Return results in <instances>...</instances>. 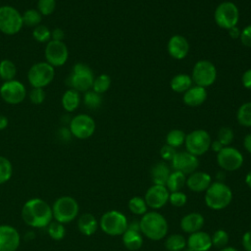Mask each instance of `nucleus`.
I'll return each mask as SVG.
<instances>
[{
	"instance_id": "obj_1",
	"label": "nucleus",
	"mask_w": 251,
	"mask_h": 251,
	"mask_svg": "<svg viewBox=\"0 0 251 251\" xmlns=\"http://www.w3.org/2000/svg\"><path fill=\"white\" fill-rule=\"evenodd\" d=\"M22 218L24 222L32 227L47 226L53 219L52 207L46 201L40 198L27 200L22 209Z\"/></svg>"
},
{
	"instance_id": "obj_2",
	"label": "nucleus",
	"mask_w": 251,
	"mask_h": 251,
	"mask_svg": "<svg viewBox=\"0 0 251 251\" xmlns=\"http://www.w3.org/2000/svg\"><path fill=\"white\" fill-rule=\"evenodd\" d=\"M140 232L151 240H161L169 229L168 222L158 212H146L139 221Z\"/></svg>"
},
{
	"instance_id": "obj_3",
	"label": "nucleus",
	"mask_w": 251,
	"mask_h": 251,
	"mask_svg": "<svg viewBox=\"0 0 251 251\" xmlns=\"http://www.w3.org/2000/svg\"><path fill=\"white\" fill-rule=\"evenodd\" d=\"M205 203L213 210H222L227 207L232 200L231 189L222 181L210 184L205 193Z\"/></svg>"
},
{
	"instance_id": "obj_4",
	"label": "nucleus",
	"mask_w": 251,
	"mask_h": 251,
	"mask_svg": "<svg viewBox=\"0 0 251 251\" xmlns=\"http://www.w3.org/2000/svg\"><path fill=\"white\" fill-rule=\"evenodd\" d=\"M79 211V206L76 200L71 196L59 197L52 206L53 218L55 221L67 224L74 221Z\"/></svg>"
},
{
	"instance_id": "obj_5",
	"label": "nucleus",
	"mask_w": 251,
	"mask_h": 251,
	"mask_svg": "<svg viewBox=\"0 0 251 251\" xmlns=\"http://www.w3.org/2000/svg\"><path fill=\"white\" fill-rule=\"evenodd\" d=\"M93 81L94 77L91 69L86 64L77 63L74 66L67 84L76 91L86 92L92 87Z\"/></svg>"
},
{
	"instance_id": "obj_6",
	"label": "nucleus",
	"mask_w": 251,
	"mask_h": 251,
	"mask_svg": "<svg viewBox=\"0 0 251 251\" xmlns=\"http://www.w3.org/2000/svg\"><path fill=\"white\" fill-rule=\"evenodd\" d=\"M126 217L117 210L108 211L102 215L99 226L101 229L109 235L116 236L123 234L127 229Z\"/></svg>"
},
{
	"instance_id": "obj_7",
	"label": "nucleus",
	"mask_w": 251,
	"mask_h": 251,
	"mask_svg": "<svg viewBox=\"0 0 251 251\" xmlns=\"http://www.w3.org/2000/svg\"><path fill=\"white\" fill-rule=\"evenodd\" d=\"M22 14L14 7L4 5L0 7V30L7 35L18 33L23 27Z\"/></svg>"
},
{
	"instance_id": "obj_8",
	"label": "nucleus",
	"mask_w": 251,
	"mask_h": 251,
	"mask_svg": "<svg viewBox=\"0 0 251 251\" xmlns=\"http://www.w3.org/2000/svg\"><path fill=\"white\" fill-rule=\"evenodd\" d=\"M54 68L47 62H39L30 67L27 73V79L33 88H43L54 78Z\"/></svg>"
},
{
	"instance_id": "obj_9",
	"label": "nucleus",
	"mask_w": 251,
	"mask_h": 251,
	"mask_svg": "<svg viewBox=\"0 0 251 251\" xmlns=\"http://www.w3.org/2000/svg\"><path fill=\"white\" fill-rule=\"evenodd\" d=\"M216 24L226 29H229L236 25L239 20V11L237 6L230 2L225 1L216 8L214 14Z\"/></svg>"
},
{
	"instance_id": "obj_10",
	"label": "nucleus",
	"mask_w": 251,
	"mask_h": 251,
	"mask_svg": "<svg viewBox=\"0 0 251 251\" xmlns=\"http://www.w3.org/2000/svg\"><path fill=\"white\" fill-rule=\"evenodd\" d=\"M186 151L194 156L205 154L211 146V137L204 129H195L185 136Z\"/></svg>"
},
{
	"instance_id": "obj_11",
	"label": "nucleus",
	"mask_w": 251,
	"mask_h": 251,
	"mask_svg": "<svg viewBox=\"0 0 251 251\" xmlns=\"http://www.w3.org/2000/svg\"><path fill=\"white\" fill-rule=\"evenodd\" d=\"M192 81L196 85L207 87L212 85L217 78V70L213 63L207 60L198 61L192 70Z\"/></svg>"
},
{
	"instance_id": "obj_12",
	"label": "nucleus",
	"mask_w": 251,
	"mask_h": 251,
	"mask_svg": "<svg viewBox=\"0 0 251 251\" xmlns=\"http://www.w3.org/2000/svg\"><path fill=\"white\" fill-rule=\"evenodd\" d=\"M95 126V122L90 116L79 114L71 120L69 128L72 135L78 139H86L94 133Z\"/></svg>"
},
{
	"instance_id": "obj_13",
	"label": "nucleus",
	"mask_w": 251,
	"mask_h": 251,
	"mask_svg": "<svg viewBox=\"0 0 251 251\" xmlns=\"http://www.w3.org/2000/svg\"><path fill=\"white\" fill-rule=\"evenodd\" d=\"M26 95L25 85L16 79L5 81L0 87V96L8 104L16 105L24 101Z\"/></svg>"
},
{
	"instance_id": "obj_14",
	"label": "nucleus",
	"mask_w": 251,
	"mask_h": 251,
	"mask_svg": "<svg viewBox=\"0 0 251 251\" xmlns=\"http://www.w3.org/2000/svg\"><path fill=\"white\" fill-rule=\"evenodd\" d=\"M217 162L219 166L227 172L238 170L243 164L242 154L233 147L225 146L217 155Z\"/></svg>"
},
{
	"instance_id": "obj_15",
	"label": "nucleus",
	"mask_w": 251,
	"mask_h": 251,
	"mask_svg": "<svg viewBox=\"0 0 251 251\" xmlns=\"http://www.w3.org/2000/svg\"><path fill=\"white\" fill-rule=\"evenodd\" d=\"M45 59L53 68L63 66L69 57V51L63 41L50 40L45 47Z\"/></svg>"
},
{
	"instance_id": "obj_16",
	"label": "nucleus",
	"mask_w": 251,
	"mask_h": 251,
	"mask_svg": "<svg viewBox=\"0 0 251 251\" xmlns=\"http://www.w3.org/2000/svg\"><path fill=\"white\" fill-rule=\"evenodd\" d=\"M172 167L175 171H178L184 175H190L196 171L199 161L196 156L185 152H176L173 158Z\"/></svg>"
},
{
	"instance_id": "obj_17",
	"label": "nucleus",
	"mask_w": 251,
	"mask_h": 251,
	"mask_svg": "<svg viewBox=\"0 0 251 251\" xmlns=\"http://www.w3.org/2000/svg\"><path fill=\"white\" fill-rule=\"evenodd\" d=\"M169 196V190L165 185L153 184L147 189L144 200L148 207L152 209H160L167 204Z\"/></svg>"
},
{
	"instance_id": "obj_18",
	"label": "nucleus",
	"mask_w": 251,
	"mask_h": 251,
	"mask_svg": "<svg viewBox=\"0 0 251 251\" xmlns=\"http://www.w3.org/2000/svg\"><path fill=\"white\" fill-rule=\"evenodd\" d=\"M20 241V233L14 226L0 225V251H16Z\"/></svg>"
},
{
	"instance_id": "obj_19",
	"label": "nucleus",
	"mask_w": 251,
	"mask_h": 251,
	"mask_svg": "<svg viewBox=\"0 0 251 251\" xmlns=\"http://www.w3.org/2000/svg\"><path fill=\"white\" fill-rule=\"evenodd\" d=\"M188 51L189 44L184 36L176 34L170 38L168 42V52L173 58L176 60H181L186 57Z\"/></svg>"
},
{
	"instance_id": "obj_20",
	"label": "nucleus",
	"mask_w": 251,
	"mask_h": 251,
	"mask_svg": "<svg viewBox=\"0 0 251 251\" xmlns=\"http://www.w3.org/2000/svg\"><path fill=\"white\" fill-rule=\"evenodd\" d=\"M186 246L191 251H208L212 245L211 236L205 231H196L190 233L187 241Z\"/></svg>"
},
{
	"instance_id": "obj_21",
	"label": "nucleus",
	"mask_w": 251,
	"mask_h": 251,
	"mask_svg": "<svg viewBox=\"0 0 251 251\" xmlns=\"http://www.w3.org/2000/svg\"><path fill=\"white\" fill-rule=\"evenodd\" d=\"M211 183V176L205 172H194L186 179L187 187L194 192L206 191Z\"/></svg>"
},
{
	"instance_id": "obj_22",
	"label": "nucleus",
	"mask_w": 251,
	"mask_h": 251,
	"mask_svg": "<svg viewBox=\"0 0 251 251\" xmlns=\"http://www.w3.org/2000/svg\"><path fill=\"white\" fill-rule=\"evenodd\" d=\"M204 226V217L199 213H189L180 221V227L186 233H193L201 230Z\"/></svg>"
},
{
	"instance_id": "obj_23",
	"label": "nucleus",
	"mask_w": 251,
	"mask_h": 251,
	"mask_svg": "<svg viewBox=\"0 0 251 251\" xmlns=\"http://www.w3.org/2000/svg\"><path fill=\"white\" fill-rule=\"evenodd\" d=\"M207 98V91L202 86H191L183 94V102L190 107H196L204 103Z\"/></svg>"
},
{
	"instance_id": "obj_24",
	"label": "nucleus",
	"mask_w": 251,
	"mask_h": 251,
	"mask_svg": "<svg viewBox=\"0 0 251 251\" xmlns=\"http://www.w3.org/2000/svg\"><path fill=\"white\" fill-rule=\"evenodd\" d=\"M77 227L82 234L90 236L96 232L98 227V222L92 214L85 213L78 218Z\"/></svg>"
},
{
	"instance_id": "obj_25",
	"label": "nucleus",
	"mask_w": 251,
	"mask_h": 251,
	"mask_svg": "<svg viewBox=\"0 0 251 251\" xmlns=\"http://www.w3.org/2000/svg\"><path fill=\"white\" fill-rule=\"evenodd\" d=\"M170 174H171V171L169 166L165 162H159L155 164L151 169L152 181L154 182V184L166 186Z\"/></svg>"
},
{
	"instance_id": "obj_26",
	"label": "nucleus",
	"mask_w": 251,
	"mask_h": 251,
	"mask_svg": "<svg viewBox=\"0 0 251 251\" xmlns=\"http://www.w3.org/2000/svg\"><path fill=\"white\" fill-rule=\"evenodd\" d=\"M123 243L129 251L138 250L143 243V238L140 231L126 229L123 234Z\"/></svg>"
},
{
	"instance_id": "obj_27",
	"label": "nucleus",
	"mask_w": 251,
	"mask_h": 251,
	"mask_svg": "<svg viewBox=\"0 0 251 251\" xmlns=\"http://www.w3.org/2000/svg\"><path fill=\"white\" fill-rule=\"evenodd\" d=\"M192 86V78L186 74H178L171 80V88L177 93H184Z\"/></svg>"
},
{
	"instance_id": "obj_28",
	"label": "nucleus",
	"mask_w": 251,
	"mask_h": 251,
	"mask_svg": "<svg viewBox=\"0 0 251 251\" xmlns=\"http://www.w3.org/2000/svg\"><path fill=\"white\" fill-rule=\"evenodd\" d=\"M80 102V97L78 91L70 88L68 89L62 97V105L63 108L67 112H74L79 105Z\"/></svg>"
},
{
	"instance_id": "obj_29",
	"label": "nucleus",
	"mask_w": 251,
	"mask_h": 251,
	"mask_svg": "<svg viewBox=\"0 0 251 251\" xmlns=\"http://www.w3.org/2000/svg\"><path fill=\"white\" fill-rule=\"evenodd\" d=\"M184 184H186L185 175L178 171H174L173 173L170 174L168 177L166 187L168 188L169 191L175 192V191H179Z\"/></svg>"
},
{
	"instance_id": "obj_30",
	"label": "nucleus",
	"mask_w": 251,
	"mask_h": 251,
	"mask_svg": "<svg viewBox=\"0 0 251 251\" xmlns=\"http://www.w3.org/2000/svg\"><path fill=\"white\" fill-rule=\"evenodd\" d=\"M168 251H182L186 247V239L181 234H171L165 241Z\"/></svg>"
},
{
	"instance_id": "obj_31",
	"label": "nucleus",
	"mask_w": 251,
	"mask_h": 251,
	"mask_svg": "<svg viewBox=\"0 0 251 251\" xmlns=\"http://www.w3.org/2000/svg\"><path fill=\"white\" fill-rule=\"evenodd\" d=\"M16 74H17V68L12 61L8 59H4L0 62V77L3 80L5 81L13 80L16 76Z\"/></svg>"
},
{
	"instance_id": "obj_32",
	"label": "nucleus",
	"mask_w": 251,
	"mask_h": 251,
	"mask_svg": "<svg viewBox=\"0 0 251 251\" xmlns=\"http://www.w3.org/2000/svg\"><path fill=\"white\" fill-rule=\"evenodd\" d=\"M236 118L241 126H251V102H246L239 107Z\"/></svg>"
},
{
	"instance_id": "obj_33",
	"label": "nucleus",
	"mask_w": 251,
	"mask_h": 251,
	"mask_svg": "<svg viewBox=\"0 0 251 251\" xmlns=\"http://www.w3.org/2000/svg\"><path fill=\"white\" fill-rule=\"evenodd\" d=\"M41 14L35 9H28L23 15V24L29 27H35L40 25Z\"/></svg>"
},
{
	"instance_id": "obj_34",
	"label": "nucleus",
	"mask_w": 251,
	"mask_h": 251,
	"mask_svg": "<svg viewBox=\"0 0 251 251\" xmlns=\"http://www.w3.org/2000/svg\"><path fill=\"white\" fill-rule=\"evenodd\" d=\"M186 134L181 129H172L166 137L167 144L176 148L181 146L185 141Z\"/></svg>"
},
{
	"instance_id": "obj_35",
	"label": "nucleus",
	"mask_w": 251,
	"mask_h": 251,
	"mask_svg": "<svg viewBox=\"0 0 251 251\" xmlns=\"http://www.w3.org/2000/svg\"><path fill=\"white\" fill-rule=\"evenodd\" d=\"M147 204L141 197L134 196L128 201V209L134 215H144L147 212Z\"/></svg>"
},
{
	"instance_id": "obj_36",
	"label": "nucleus",
	"mask_w": 251,
	"mask_h": 251,
	"mask_svg": "<svg viewBox=\"0 0 251 251\" xmlns=\"http://www.w3.org/2000/svg\"><path fill=\"white\" fill-rule=\"evenodd\" d=\"M83 103L84 105L91 110L97 109L101 106L102 104V97L101 94L95 92V91H86L84 96H83Z\"/></svg>"
},
{
	"instance_id": "obj_37",
	"label": "nucleus",
	"mask_w": 251,
	"mask_h": 251,
	"mask_svg": "<svg viewBox=\"0 0 251 251\" xmlns=\"http://www.w3.org/2000/svg\"><path fill=\"white\" fill-rule=\"evenodd\" d=\"M13 174L11 162L4 156H0V184L7 182Z\"/></svg>"
},
{
	"instance_id": "obj_38",
	"label": "nucleus",
	"mask_w": 251,
	"mask_h": 251,
	"mask_svg": "<svg viewBox=\"0 0 251 251\" xmlns=\"http://www.w3.org/2000/svg\"><path fill=\"white\" fill-rule=\"evenodd\" d=\"M111 85V78L108 75H100L99 76H97L94 81H93V84H92V88H93V91L99 93V94H102L104 92H106L109 87Z\"/></svg>"
},
{
	"instance_id": "obj_39",
	"label": "nucleus",
	"mask_w": 251,
	"mask_h": 251,
	"mask_svg": "<svg viewBox=\"0 0 251 251\" xmlns=\"http://www.w3.org/2000/svg\"><path fill=\"white\" fill-rule=\"evenodd\" d=\"M47 230H48L49 236L54 240H61L62 238H64L65 233H66L64 224L59 223L57 221L51 222L48 225V229Z\"/></svg>"
},
{
	"instance_id": "obj_40",
	"label": "nucleus",
	"mask_w": 251,
	"mask_h": 251,
	"mask_svg": "<svg viewBox=\"0 0 251 251\" xmlns=\"http://www.w3.org/2000/svg\"><path fill=\"white\" fill-rule=\"evenodd\" d=\"M32 36L37 42H40V43L49 42L51 39V31L46 25H38L32 30Z\"/></svg>"
},
{
	"instance_id": "obj_41",
	"label": "nucleus",
	"mask_w": 251,
	"mask_h": 251,
	"mask_svg": "<svg viewBox=\"0 0 251 251\" xmlns=\"http://www.w3.org/2000/svg\"><path fill=\"white\" fill-rule=\"evenodd\" d=\"M212 239V245H214L217 248H224L228 243V234L224 229H218L214 232Z\"/></svg>"
},
{
	"instance_id": "obj_42",
	"label": "nucleus",
	"mask_w": 251,
	"mask_h": 251,
	"mask_svg": "<svg viewBox=\"0 0 251 251\" xmlns=\"http://www.w3.org/2000/svg\"><path fill=\"white\" fill-rule=\"evenodd\" d=\"M56 8V0H38L37 11L43 16L51 15Z\"/></svg>"
},
{
	"instance_id": "obj_43",
	"label": "nucleus",
	"mask_w": 251,
	"mask_h": 251,
	"mask_svg": "<svg viewBox=\"0 0 251 251\" xmlns=\"http://www.w3.org/2000/svg\"><path fill=\"white\" fill-rule=\"evenodd\" d=\"M218 140L224 145V146H227L231 143V141L233 140V131L230 127L227 126H224L221 127L219 132H218Z\"/></svg>"
},
{
	"instance_id": "obj_44",
	"label": "nucleus",
	"mask_w": 251,
	"mask_h": 251,
	"mask_svg": "<svg viewBox=\"0 0 251 251\" xmlns=\"http://www.w3.org/2000/svg\"><path fill=\"white\" fill-rule=\"evenodd\" d=\"M169 201L175 207H182L185 205V203L187 201V197H186L185 193H183L181 191H175L170 194Z\"/></svg>"
},
{
	"instance_id": "obj_45",
	"label": "nucleus",
	"mask_w": 251,
	"mask_h": 251,
	"mask_svg": "<svg viewBox=\"0 0 251 251\" xmlns=\"http://www.w3.org/2000/svg\"><path fill=\"white\" fill-rule=\"evenodd\" d=\"M45 91L43 88H33L29 93V100L33 104H41L45 99Z\"/></svg>"
},
{
	"instance_id": "obj_46",
	"label": "nucleus",
	"mask_w": 251,
	"mask_h": 251,
	"mask_svg": "<svg viewBox=\"0 0 251 251\" xmlns=\"http://www.w3.org/2000/svg\"><path fill=\"white\" fill-rule=\"evenodd\" d=\"M160 153H161V156H162V158H163L164 160H166V161H172L173 158L175 157L176 151V148H174V147H172V146L166 144V145H164V146L161 148Z\"/></svg>"
},
{
	"instance_id": "obj_47",
	"label": "nucleus",
	"mask_w": 251,
	"mask_h": 251,
	"mask_svg": "<svg viewBox=\"0 0 251 251\" xmlns=\"http://www.w3.org/2000/svg\"><path fill=\"white\" fill-rule=\"evenodd\" d=\"M240 41L244 46L251 47V25H247L240 32Z\"/></svg>"
},
{
	"instance_id": "obj_48",
	"label": "nucleus",
	"mask_w": 251,
	"mask_h": 251,
	"mask_svg": "<svg viewBox=\"0 0 251 251\" xmlns=\"http://www.w3.org/2000/svg\"><path fill=\"white\" fill-rule=\"evenodd\" d=\"M242 84L245 88L251 90V69L247 70L242 75Z\"/></svg>"
},
{
	"instance_id": "obj_49",
	"label": "nucleus",
	"mask_w": 251,
	"mask_h": 251,
	"mask_svg": "<svg viewBox=\"0 0 251 251\" xmlns=\"http://www.w3.org/2000/svg\"><path fill=\"white\" fill-rule=\"evenodd\" d=\"M242 245L246 251H251V231H246L243 234Z\"/></svg>"
},
{
	"instance_id": "obj_50",
	"label": "nucleus",
	"mask_w": 251,
	"mask_h": 251,
	"mask_svg": "<svg viewBox=\"0 0 251 251\" xmlns=\"http://www.w3.org/2000/svg\"><path fill=\"white\" fill-rule=\"evenodd\" d=\"M64 36H65V33L61 28H55L51 31V40L63 41Z\"/></svg>"
},
{
	"instance_id": "obj_51",
	"label": "nucleus",
	"mask_w": 251,
	"mask_h": 251,
	"mask_svg": "<svg viewBox=\"0 0 251 251\" xmlns=\"http://www.w3.org/2000/svg\"><path fill=\"white\" fill-rule=\"evenodd\" d=\"M243 145H244V148L251 154V133L247 134V135L244 137Z\"/></svg>"
},
{
	"instance_id": "obj_52",
	"label": "nucleus",
	"mask_w": 251,
	"mask_h": 251,
	"mask_svg": "<svg viewBox=\"0 0 251 251\" xmlns=\"http://www.w3.org/2000/svg\"><path fill=\"white\" fill-rule=\"evenodd\" d=\"M210 147H212V149H213V151H215V152H217V153H219L225 146L219 141V140H216V141H213V142H211V146Z\"/></svg>"
},
{
	"instance_id": "obj_53",
	"label": "nucleus",
	"mask_w": 251,
	"mask_h": 251,
	"mask_svg": "<svg viewBox=\"0 0 251 251\" xmlns=\"http://www.w3.org/2000/svg\"><path fill=\"white\" fill-rule=\"evenodd\" d=\"M127 228H128V229H132V230H136V231H140V225H139V222H137L136 220L131 221V222L127 225Z\"/></svg>"
},
{
	"instance_id": "obj_54",
	"label": "nucleus",
	"mask_w": 251,
	"mask_h": 251,
	"mask_svg": "<svg viewBox=\"0 0 251 251\" xmlns=\"http://www.w3.org/2000/svg\"><path fill=\"white\" fill-rule=\"evenodd\" d=\"M228 32H229L230 37H232V38H238V37L240 36V32H241V31H240V30L238 29V27H236V25H235V26L229 28V29H228Z\"/></svg>"
},
{
	"instance_id": "obj_55",
	"label": "nucleus",
	"mask_w": 251,
	"mask_h": 251,
	"mask_svg": "<svg viewBox=\"0 0 251 251\" xmlns=\"http://www.w3.org/2000/svg\"><path fill=\"white\" fill-rule=\"evenodd\" d=\"M8 126V119L4 115H0V130L5 129Z\"/></svg>"
},
{
	"instance_id": "obj_56",
	"label": "nucleus",
	"mask_w": 251,
	"mask_h": 251,
	"mask_svg": "<svg viewBox=\"0 0 251 251\" xmlns=\"http://www.w3.org/2000/svg\"><path fill=\"white\" fill-rule=\"evenodd\" d=\"M245 182H246V184L251 188V171L246 175V176H245Z\"/></svg>"
},
{
	"instance_id": "obj_57",
	"label": "nucleus",
	"mask_w": 251,
	"mask_h": 251,
	"mask_svg": "<svg viewBox=\"0 0 251 251\" xmlns=\"http://www.w3.org/2000/svg\"><path fill=\"white\" fill-rule=\"evenodd\" d=\"M221 251H238V250L234 247H224L221 249Z\"/></svg>"
}]
</instances>
